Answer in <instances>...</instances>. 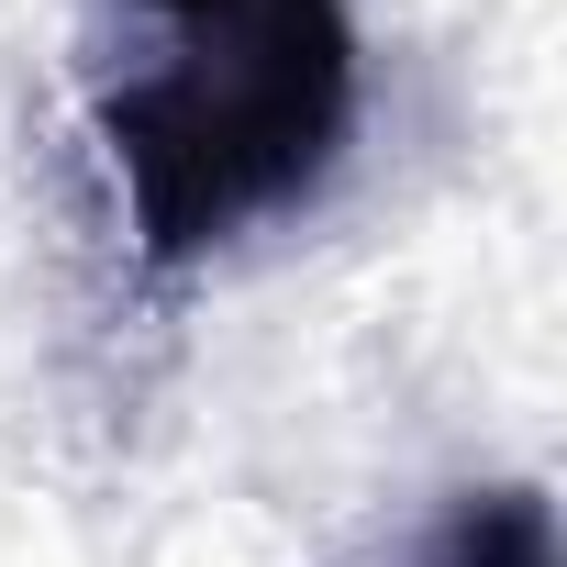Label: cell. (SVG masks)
Instances as JSON below:
<instances>
[{
	"label": "cell",
	"mask_w": 567,
	"mask_h": 567,
	"mask_svg": "<svg viewBox=\"0 0 567 567\" xmlns=\"http://www.w3.org/2000/svg\"><path fill=\"white\" fill-rule=\"evenodd\" d=\"M167 56L101 90V145L145 267H189L245 223L323 189L357 123L346 0H145Z\"/></svg>",
	"instance_id": "cell-1"
}]
</instances>
